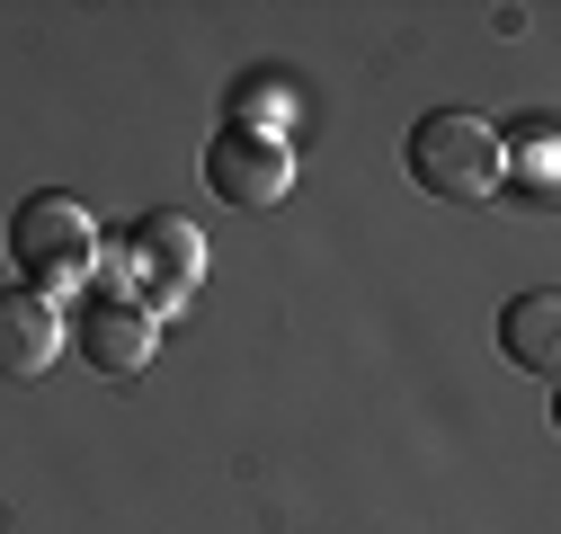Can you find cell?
Segmentation results:
<instances>
[{
	"mask_svg": "<svg viewBox=\"0 0 561 534\" xmlns=\"http://www.w3.org/2000/svg\"><path fill=\"white\" fill-rule=\"evenodd\" d=\"M401 161H410V187L446 196V206H481V196H500V178H508L500 125L472 116V107H428V116L410 125Z\"/></svg>",
	"mask_w": 561,
	"mask_h": 534,
	"instance_id": "obj_1",
	"label": "cell"
},
{
	"mask_svg": "<svg viewBox=\"0 0 561 534\" xmlns=\"http://www.w3.org/2000/svg\"><path fill=\"white\" fill-rule=\"evenodd\" d=\"M10 267H19L36 294L81 286L90 267H99V223H90V206H81V196H62V187L27 196V206L10 214Z\"/></svg>",
	"mask_w": 561,
	"mask_h": 534,
	"instance_id": "obj_2",
	"label": "cell"
},
{
	"mask_svg": "<svg viewBox=\"0 0 561 534\" xmlns=\"http://www.w3.org/2000/svg\"><path fill=\"white\" fill-rule=\"evenodd\" d=\"M125 267H134V286H144L134 294L144 312H179L196 294V277H205V232L187 214H144L134 241H125Z\"/></svg>",
	"mask_w": 561,
	"mask_h": 534,
	"instance_id": "obj_3",
	"label": "cell"
},
{
	"mask_svg": "<svg viewBox=\"0 0 561 534\" xmlns=\"http://www.w3.org/2000/svg\"><path fill=\"white\" fill-rule=\"evenodd\" d=\"M205 187L224 196V206H276V196L295 187V152L276 143L267 125H224L215 143H205Z\"/></svg>",
	"mask_w": 561,
	"mask_h": 534,
	"instance_id": "obj_4",
	"label": "cell"
},
{
	"mask_svg": "<svg viewBox=\"0 0 561 534\" xmlns=\"http://www.w3.org/2000/svg\"><path fill=\"white\" fill-rule=\"evenodd\" d=\"M62 339H72V321H62L36 286H0V383H36V374H54Z\"/></svg>",
	"mask_w": 561,
	"mask_h": 534,
	"instance_id": "obj_5",
	"label": "cell"
},
{
	"mask_svg": "<svg viewBox=\"0 0 561 534\" xmlns=\"http://www.w3.org/2000/svg\"><path fill=\"white\" fill-rule=\"evenodd\" d=\"M72 339H81V357H90L99 374H144V365H152V339H161V329H152V312L134 303V294H90V303H81V329H72Z\"/></svg>",
	"mask_w": 561,
	"mask_h": 534,
	"instance_id": "obj_6",
	"label": "cell"
},
{
	"mask_svg": "<svg viewBox=\"0 0 561 534\" xmlns=\"http://www.w3.org/2000/svg\"><path fill=\"white\" fill-rule=\"evenodd\" d=\"M500 348H508L526 374H552V357H561V294H552V286H535V294H517V303L500 312Z\"/></svg>",
	"mask_w": 561,
	"mask_h": 534,
	"instance_id": "obj_7",
	"label": "cell"
}]
</instances>
